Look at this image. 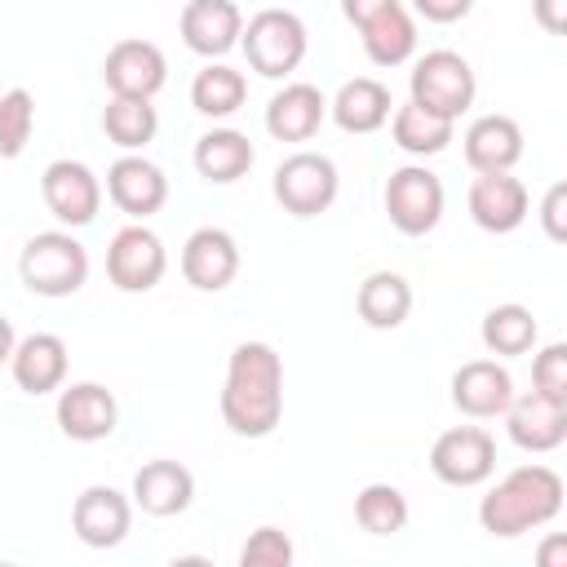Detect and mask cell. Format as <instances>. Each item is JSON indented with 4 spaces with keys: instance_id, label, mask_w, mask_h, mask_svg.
Listing matches in <instances>:
<instances>
[{
    "instance_id": "6da1fadb",
    "label": "cell",
    "mask_w": 567,
    "mask_h": 567,
    "mask_svg": "<svg viewBox=\"0 0 567 567\" xmlns=\"http://www.w3.org/2000/svg\"><path fill=\"white\" fill-rule=\"evenodd\" d=\"M284 416V359L266 341H239L226 363L221 421L239 439H266Z\"/></svg>"
},
{
    "instance_id": "7a4b0ae2",
    "label": "cell",
    "mask_w": 567,
    "mask_h": 567,
    "mask_svg": "<svg viewBox=\"0 0 567 567\" xmlns=\"http://www.w3.org/2000/svg\"><path fill=\"white\" fill-rule=\"evenodd\" d=\"M563 509V478L549 465H518L509 470L483 501H478V523L487 536H523L532 527L554 523Z\"/></svg>"
},
{
    "instance_id": "3957f363",
    "label": "cell",
    "mask_w": 567,
    "mask_h": 567,
    "mask_svg": "<svg viewBox=\"0 0 567 567\" xmlns=\"http://www.w3.org/2000/svg\"><path fill=\"white\" fill-rule=\"evenodd\" d=\"M18 275L35 297H71L89 279V252L71 230H40L22 244Z\"/></svg>"
},
{
    "instance_id": "277c9868",
    "label": "cell",
    "mask_w": 567,
    "mask_h": 567,
    "mask_svg": "<svg viewBox=\"0 0 567 567\" xmlns=\"http://www.w3.org/2000/svg\"><path fill=\"white\" fill-rule=\"evenodd\" d=\"M239 44H244V58H248V66L257 75L284 80V75H292L301 66L310 35H306V22L292 9H261V13H252L244 22Z\"/></svg>"
},
{
    "instance_id": "5b68a950",
    "label": "cell",
    "mask_w": 567,
    "mask_h": 567,
    "mask_svg": "<svg viewBox=\"0 0 567 567\" xmlns=\"http://www.w3.org/2000/svg\"><path fill=\"white\" fill-rule=\"evenodd\" d=\"M412 102H421L425 111L443 115V120H461L470 106H474V93H478V80H474V66L452 53V49H430L425 58H416L412 66Z\"/></svg>"
},
{
    "instance_id": "8992f818",
    "label": "cell",
    "mask_w": 567,
    "mask_h": 567,
    "mask_svg": "<svg viewBox=\"0 0 567 567\" xmlns=\"http://www.w3.org/2000/svg\"><path fill=\"white\" fill-rule=\"evenodd\" d=\"M341 177L323 151H297L275 168V199L292 217H319L337 204Z\"/></svg>"
},
{
    "instance_id": "52a82bcc",
    "label": "cell",
    "mask_w": 567,
    "mask_h": 567,
    "mask_svg": "<svg viewBox=\"0 0 567 567\" xmlns=\"http://www.w3.org/2000/svg\"><path fill=\"white\" fill-rule=\"evenodd\" d=\"M443 182L439 173H430L425 164H403L390 173L385 182V213H390V226L408 239L416 235H430L439 221H443Z\"/></svg>"
},
{
    "instance_id": "ba28073f",
    "label": "cell",
    "mask_w": 567,
    "mask_h": 567,
    "mask_svg": "<svg viewBox=\"0 0 567 567\" xmlns=\"http://www.w3.org/2000/svg\"><path fill=\"white\" fill-rule=\"evenodd\" d=\"M430 470L447 487H478L496 470V439L483 425H452L434 439Z\"/></svg>"
},
{
    "instance_id": "9c48e42d",
    "label": "cell",
    "mask_w": 567,
    "mask_h": 567,
    "mask_svg": "<svg viewBox=\"0 0 567 567\" xmlns=\"http://www.w3.org/2000/svg\"><path fill=\"white\" fill-rule=\"evenodd\" d=\"M168 270V252H164V239L133 221L124 230L111 235V248H106V275L120 292H151Z\"/></svg>"
},
{
    "instance_id": "30bf717a",
    "label": "cell",
    "mask_w": 567,
    "mask_h": 567,
    "mask_svg": "<svg viewBox=\"0 0 567 567\" xmlns=\"http://www.w3.org/2000/svg\"><path fill=\"white\" fill-rule=\"evenodd\" d=\"M40 195H44V208L62 221V226H89L102 208V182L89 164L80 159H53L44 173H40Z\"/></svg>"
},
{
    "instance_id": "8fae6325",
    "label": "cell",
    "mask_w": 567,
    "mask_h": 567,
    "mask_svg": "<svg viewBox=\"0 0 567 567\" xmlns=\"http://www.w3.org/2000/svg\"><path fill=\"white\" fill-rule=\"evenodd\" d=\"M71 527L89 549H115L133 527V496L111 483H93L71 505Z\"/></svg>"
},
{
    "instance_id": "7c38bea8",
    "label": "cell",
    "mask_w": 567,
    "mask_h": 567,
    "mask_svg": "<svg viewBox=\"0 0 567 567\" xmlns=\"http://www.w3.org/2000/svg\"><path fill=\"white\" fill-rule=\"evenodd\" d=\"M106 195H111V204H115L124 217L146 221L151 213H159V208L168 204V177H164V168L151 164L146 155L128 151V155H120V159L106 168Z\"/></svg>"
},
{
    "instance_id": "4fadbf2b",
    "label": "cell",
    "mask_w": 567,
    "mask_h": 567,
    "mask_svg": "<svg viewBox=\"0 0 567 567\" xmlns=\"http://www.w3.org/2000/svg\"><path fill=\"white\" fill-rule=\"evenodd\" d=\"M514 399V377L496 359H470L452 372V408L470 421H492L509 408Z\"/></svg>"
},
{
    "instance_id": "5bb4252c",
    "label": "cell",
    "mask_w": 567,
    "mask_h": 567,
    "mask_svg": "<svg viewBox=\"0 0 567 567\" xmlns=\"http://www.w3.org/2000/svg\"><path fill=\"white\" fill-rule=\"evenodd\" d=\"M470 217L487 235H509L527 221V186L514 173H478L470 182Z\"/></svg>"
},
{
    "instance_id": "9a60e30c",
    "label": "cell",
    "mask_w": 567,
    "mask_h": 567,
    "mask_svg": "<svg viewBox=\"0 0 567 567\" xmlns=\"http://www.w3.org/2000/svg\"><path fill=\"white\" fill-rule=\"evenodd\" d=\"M115 421H120V403L106 385L97 381H75L58 394V430L75 443H97V439H111L115 434Z\"/></svg>"
},
{
    "instance_id": "2e32d148",
    "label": "cell",
    "mask_w": 567,
    "mask_h": 567,
    "mask_svg": "<svg viewBox=\"0 0 567 567\" xmlns=\"http://www.w3.org/2000/svg\"><path fill=\"white\" fill-rule=\"evenodd\" d=\"M102 80L111 93L155 97L168 80V62H164L159 44H151V40H120V44H111V53L102 62Z\"/></svg>"
},
{
    "instance_id": "e0dca14e",
    "label": "cell",
    "mask_w": 567,
    "mask_h": 567,
    "mask_svg": "<svg viewBox=\"0 0 567 567\" xmlns=\"http://www.w3.org/2000/svg\"><path fill=\"white\" fill-rule=\"evenodd\" d=\"M182 275L199 292H221L239 275V244L221 226H199L182 244Z\"/></svg>"
},
{
    "instance_id": "ac0fdd59",
    "label": "cell",
    "mask_w": 567,
    "mask_h": 567,
    "mask_svg": "<svg viewBox=\"0 0 567 567\" xmlns=\"http://www.w3.org/2000/svg\"><path fill=\"white\" fill-rule=\"evenodd\" d=\"M501 416H505L509 439H514L523 452H554V447H563V439H567V403H563V399H549V394H540V390H532V394H523V399L514 394Z\"/></svg>"
},
{
    "instance_id": "d6986e66",
    "label": "cell",
    "mask_w": 567,
    "mask_h": 567,
    "mask_svg": "<svg viewBox=\"0 0 567 567\" xmlns=\"http://www.w3.org/2000/svg\"><path fill=\"white\" fill-rule=\"evenodd\" d=\"M177 31H182L190 53L221 58V53H230L239 44L244 13H239L235 0H186V9L177 18Z\"/></svg>"
},
{
    "instance_id": "ffe728a7",
    "label": "cell",
    "mask_w": 567,
    "mask_h": 567,
    "mask_svg": "<svg viewBox=\"0 0 567 567\" xmlns=\"http://www.w3.org/2000/svg\"><path fill=\"white\" fill-rule=\"evenodd\" d=\"M323 120H328V97L306 80L284 84L266 102V133L275 142H310Z\"/></svg>"
},
{
    "instance_id": "44dd1931",
    "label": "cell",
    "mask_w": 567,
    "mask_h": 567,
    "mask_svg": "<svg viewBox=\"0 0 567 567\" xmlns=\"http://www.w3.org/2000/svg\"><path fill=\"white\" fill-rule=\"evenodd\" d=\"M133 505L151 518H173L195 501V474L182 461H146L133 474Z\"/></svg>"
},
{
    "instance_id": "7402d4cb",
    "label": "cell",
    "mask_w": 567,
    "mask_h": 567,
    "mask_svg": "<svg viewBox=\"0 0 567 567\" xmlns=\"http://www.w3.org/2000/svg\"><path fill=\"white\" fill-rule=\"evenodd\" d=\"M9 372H13V385L22 394H53V390H62V381H66V341L58 332L22 337L13 346Z\"/></svg>"
},
{
    "instance_id": "603a6c76",
    "label": "cell",
    "mask_w": 567,
    "mask_h": 567,
    "mask_svg": "<svg viewBox=\"0 0 567 567\" xmlns=\"http://www.w3.org/2000/svg\"><path fill=\"white\" fill-rule=\"evenodd\" d=\"M461 151L474 173H509L523 159V128L509 115H478L465 128Z\"/></svg>"
},
{
    "instance_id": "cb8c5ba5",
    "label": "cell",
    "mask_w": 567,
    "mask_h": 567,
    "mask_svg": "<svg viewBox=\"0 0 567 567\" xmlns=\"http://www.w3.org/2000/svg\"><path fill=\"white\" fill-rule=\"evenodd\" d=\"M394 102H390V89L372 75H354L337 89V97L328 102V115L346 128V133H377L385 120H390Z\"/></svg>"
},
{
    "instance_id": "d4e9b609",
    "label": "cell",
    "mask_w": 567,
    "mask_h": 567,
    "mask_svg": "<svg viewBox=\"0 0 567 567\" xmlns=\"http://www.w3.org/2000/svg\"><path fill=\"white\" fill-rule=\"evenodd\" d=\"M257 151L252 142L239 133V128H213L195 142V173L208 182V186H230L239 182L248 168H252Z\"/></svg>"
},
{
    "instance_id": "484cf974",
    "label": "cell",
    "mask_w": 567,
    "mask_h": 567,
    "mask_svg": "<svg viewBox=\"0 0 567 567\" xmlns=\"http://www.w3.org/2000/svg\"><path fill=\"white\" fill-rule=\"evenodd\" d=\"M354 310L368 328L390 332L412 315V284L399 270H372L354 292Z\"/></svg>"
},
{
    "instance_id": "4316f807",
    "label": "cell",
    "mask_w": 567,
    "mask_h": 567,
    "mask_svg": "<svg viewBox=\"0 0 567 567\" xmlns=\"http://www.w3.org/2000/svg\"><path fill=\"white\" fill-rule=\"evenodd\" d=\"M359 35H363V53L377 66H399V62H408L416 53V22L403 9V0L390 4V9H381L372 22H363Z\"/></svg>"
},
{
    "instance_id": "83f0119b",
    "label": "cell",
    "mask_w": 567,
    "mask_h": 567,
    "mask_svg": "<svg viewBox=\"0 0 567 567\" xmlns=\"http://www.w3.org/2000/svg\"><path fill=\"white\" fill-rule=\"evenodd\" d=\"M452 133H456V120H443V115H434V111H425L421 102H403L399 111H390V137H394V146L399 151H408V155H439V151H447V142H452Z\"/></svg>"
},
{
    "instance_id": "f1b7e54d",
    "label": "cell",
    "mask_w": 567,
    "mask_h": 567,
    "mask_svg": "<svg viewBox=\"0 0 567 567\" xmlns=\"http://www.w3.org/2000/svg\"><path fill=\"white\" fill-rule=\"evenodd\" d=\"M244 97H248V80H244V71H235V66H226V62H208V66L190 80V106H195L199 115H208V120L235 115V111L244 106Z\"/></svg>"
},
{
    "instance_id": "f546056e",
    "label": "cell",
    "mask_w": 567,
    "mask_h": 567,
    "mask_svg": "<svg viewBox=\"0 0 567 567\" xmlns=\"http://www.w3.org/2000/svg\"><path fill=\"white\" fill-rule=\"evenodd\" d=\"M102 133H106L120 151H142V146L159 133V115H155L151 97L111 93V102L102 106Z\"/></svg>"
},
{
    "instance_id": "4dcf8cb0",
    "label": "cell",
    "mask_w": 567,
    "mask_h": 567,
    "mask_svg": "<svg viewBox=\"0 0 567 567\" xmlns=\"http://www.w3.org/2000/svg\"><path fill=\"white\" fill-rule=\"evenodd\" d=\"M483 346L492 350V354H501V359H514V354H527L532 346H536V337H540V328H536V315L527 310V306H518V301H505V306H492L487 315H483Z\"/></svg>"
},
{
    "instance_id": "1f68e13d",
    "label": "cell",
    "mask_w": 567,
    "mask_h": 567,
    "mask_svg": "<svg viewBox=\"0 0 567 567\" xmlns=\"http://www.w3.org/2000/svg\"><path fill=\"white\" fill-rule=\"evenodd\" d=\"M412 518L408 509V496L394 487V483H368L359 496H354V523L368 532V536H394L403 532Z\"/></svg>"
},
{
    "instance_id": "d6a6232c",
    "label": "cell",
    "mask_w": 567,
    "mask_h": 567,
    "mask_svg": "<svg viewBox=\"0 0 567 567\" xmlns=\"http://www.w3.org/2000/svg\"><path fill=\"white\" fill-rule=\"evenodd\" d=\"M35 128V97L27 89L0 93V159H18Z\"/></svg>"
},
{
    "instance_id": "836d02e7",
    "label": "cell",
    "mask_w": 567,
    "mask_h": 567,
    "mask_svg": "<svg viewBox=\"0 0 567 567\" xmlns=\"http://www.w3.org/2000/svg\"><path fill=\"white\" fill-rule=\"evenodd\" d=\"M288 563H292V540L279 527H257L239 549V567H288Z\"/></svg>"
},
{
    "instance_id": "e575fe53",
    "label": "cell",
    "mask_w": 567,
    "mask_h": 567,
    "mask_svg": "<svg viewBox=\"0 0 567 567\" xmlns=\"http://www.w3.org/2000/svg\"><path fill=\"white\" fill-rule=\"evenodd\" d=\"M532 390L567 403V346L563 341H549L545 350H536V359H532Z\"/></svg>"
},
{
    "instance_id": "d590c367",
    "label": "cell",
    "mask_w": 567,
    "mask_h": 567,
    "mask_svg": "<svg viewBox=\"0 0 567 567\" xmlns=\"http://www.w3.org/2000/svg\"><path fill=\"white\" fill-rule=\"evenodd\" d=\"M563 208H567V186H563V182H554V186L545 190V199H540V221H545V235H549L554 244H563V239H567Z\"/></svg>"
},
{
    "instance_id": "8d00e7d4",
    "label": "cell",
    "mask_w": 567,
    "mask_h": 567,
    "mask_svg": "<svg viewBox=\"0 0 567 567\" xmlns=\"http://www.w3.org/2000/svg\"><path fill=\"white\" fill-rule=\"evenodd\" d=\"M412 9L425 22H461L474 9V0H412Z\"/></svg>"
},
{
    "instance_id": "74e56055",
    "label": "cell",
    "mask_w": 567,
    "mask_h": 567,
    "mask_svg": "<svg viewBox=\"0 0 567 567\" xmlns=\"http://www.w3.org/2000/svg\"><path fill=\"white\" fill-rule=\"evenodd\" d=\"M532 18L540 31L563 35L567 31V0H532Z\"/></svg>"
},
{
    "instance_id": "f35d334b",
    "label": "cell",
    "mask_w": 567,
    "mask_h": 567,
    "mask_svg": "<svg viewBox=\"0 0 567 567\" xmlns=\"http://www.w3.org/2000/svg\"><path fill=\"white\" fill-rule=\"evenodd\" d=\"M390 4H399V0H341V13H346L350 27H363V22H372Z\"/></svg>"
},
{
    "instance_id": "ab89813d",
    "label": "cell",
    "mask_w": 567,
    "mask_h": 567,
    "mask_svg": "<svg viewBox=\"0 0 567 567\" xmlns=\"http://www.w3.org/2000/svg\"><path fill=\"white\" fill-rule=\"evenodd\" d=\"M13 346H18V332H13V323L0 315V368L13 359Z\"/></svg>"
},
{
    "instance_id": "60d3db41",
    "label": "cell",
    "mask_w": 567,
    "mask_h": 567,
    "mask_svg": "<svg viewBox=\"0 0 567 567\" xmlns=\"http://www.w3.org/2000/svg\"><path fill=\"white\" fill-rule=\"evenodd\" d=\"M563 558H567V545H563V536H554V540L540 549V563H545V567H558Z\"/></svg>"
}]
</instances>
